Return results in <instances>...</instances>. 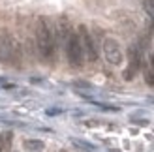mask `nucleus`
Here are the masks:
<instances>
[{
	"mask_svg": "<svg viewBox=\"0 0 154 152\" xmlns=\"http://www.w3.org/2000/svg\"><path fill=\"white\" fill-rule=\"evenodd\" d=\"M36 47L45 62H49V64L55 62L57 38H55V30L51 28L49 21L45 17H38L36 21Z\"/></svg>",
	"mask_w": 154,
	"mask_h": 152,
	"instance_id": "nucleus-1",
	"label": "nucleus"
},
{
	"mask_svg": "<svg viewBox=\"0 0 154 152\" xmlns=\"http://www.w3.org/2000/svg\"><path fill=\"white\" fill-rule=\"evenodd\" d=\"M64 49H66L68 62H70L73 68H81L83 60H85V53H83V45H81V40H79V34L72 30V34L68 38Z\"/></svg>",
	"mask_w": 154,
	"mask_h": 152,
	"instance_id": "nucleus-2",
	"label": "nucleus"
},
{
	"mask_svg": "<svg viewBox=\"0 0 154 152\" xmlns=\"http://www.w3.org/2000/svg\"><path fill=\"white\" fill-rule=\"evenodd\" d=\"M77 34H79V40H81V45H83V53H85V56H87L90 62H96V60H98L96 43H94V38H92V34L88 32L87 25H79V30H77Z\"/></svg>",
	"mask_w": 154,
	"mask_h": 152,
	"instance_id": "nucleus-3",
	"label": "nucleus"
},
{
	"mask_svg": "<svg viewBox=\"0 0 154 152\" xmlns=\"http://www.w3.org/2000/svg\"><path fill=\"white\" fill-rule=\"evenodd\" d=\"M103 55H105V60L113 66H120L122 60H124V55H122L119 41L113 40V38H105L103 40Z\"/></svg>",
	"mask_w": 154,
	"mask_h": 152,
	"instance_id": "nucleus-4",
	"label": "nucleus"
},
{
	"mask_svg": "<svg viewBox=\"0 0 154 152\" xmlns=\"http://www.w3.org/2000/svg\"><path fill=\"white\" fill-rule=\"evenodd\" d=\"M15 55V43L10 38V34L2 32L0 34V60L2 62H10Z\"/></svg>",
	"mask_w": 154,
	"mask_h": 152,
	"instance_id": "nucleus-5",
	"label": "nucleus"
},
{
	"mask_svg": "<svg viewBox=\"0 0 154 152\" xmlns=\"http://www.w3.org/2000/svg\"><path fill=\"white\" fill-rule=\"evenodd\" d=\"M72 34V25H70V21H68L66 17H60L58 23H57V30H55V38H57V41L58 43H62L66 45L68 41V38H70Z\"/></svg>",
	"mask_w": 154,
	"mask_h": 152,
	"instance_id": "nucleus-6",
	"label": "nucleus"
},
{
	"mask_svg": "<svg viewBox=\"0 0 154 152\" xmlns=\"http://www.w3.org/2000/svg\"><path fill=\"white\" fill-rule=\"evenodd\" d=\"M11 132H4L0 135V150H8L10 148V143H11Z\"/></svg>",
	"mask_w": 154,
	"mask_h": 152,
	"instance_id": "nucleus-7",
	"label": "nucleus"
},
{
	"mask_svg": "<svg viewBox=\"0 0 154 152\" xmlns=\"http://www.w3.org/2000/svg\"><path fill=\"white\" fill-rule=\"evenodd\" d=\"M143 6H145V11L149 13V17L154 19V0H145Z\"/></svg>",
	"mask_w": 154,
	"mask_h": 152,
	"instance_id": "nucleus-8",
	"label": "nucleus"
},
{
	"mask_svg": "<svg viewBox=\"0 0 154 152\" xmlns=\"http://www.w3.org/2000/svg\"><path fill=\"white\" fill-rule=\"evenodd\" d=\"M26 147L32 148V150H42L43 148V143L42 141H36V139H28L26 141Z\"/></svg>",
	"mask_w": 154,
	"mask_h": 152,
	"instance_id": "nucleus-9",
	"label": "nucleus"
},
{
	"mask_svg": "<svg viewBox=\"0 0 154 152\" xmlns=\"http://www.w3.org/2000/svg\"><path fill=\"white\" fill-rule=\"evenodd\" d=\"M145 81L149 87H154V70H147L145 71Z\"/></svg>",
	"mask_w": 154,
	"mask_h": 152,
	"instance_id": "nucleus-10",
	"label": "nucleus"
},
{
	"mask_svg": "<svg viewBox=\"0 0 154 152\" xmlns=\"http://www.w3.org/2000/svg\"><path fill=\"white\" fill-rule=\"evenodd\" d=\"M83 124H85V126H88V128H96V126H100L98 120H85Z\"/></svg>",
	"mask_w": 154,
	"mask_h": 152,
	"instance_id": "nucleus-11",
	"label": "nucleus"
},
{
	"mask_svg": "<svg viewBox=\"0 0 154 152\" xmlns=\"http://www.w3.org/2000/svg\"><path fill=\"white\" fill-rule=\"evenodd\" d=\"M150 62H152V70H154V55L150 56Z\"/></svg>",
	"mask_w": 154,
	"mask_h": 152,
	"instance_id": "nucleus-12",
	"label": "nucleus"
}]
</instances>
